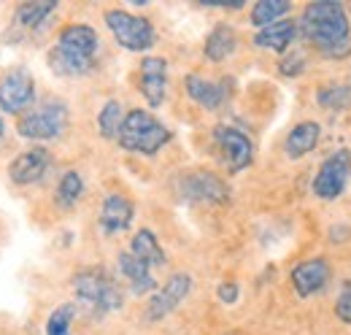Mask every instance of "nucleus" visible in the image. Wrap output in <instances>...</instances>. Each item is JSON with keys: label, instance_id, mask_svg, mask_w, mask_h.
Masks as SVG:
<instances>
[{"label": "nucleus", "instance_id": "1", "mask_svg": "<svg viewBox=\"0 0 351 335\" xmlns=\"http://www.w3.org/2000/svg\"><path fill=\"white\" fill-rule=\"evenodd\" d=\"M298 30L327 57H346L351 51V27L346 8L338 0H319L306 5Z\"/></svg>", "mask_w": 351, "mask_h": 335}, {"label": "nucleus", "instance_id": "2", "mask_svg": "<svg viewBox=\"0 0 351 335\" xmlns=\"http://www.w3.org/2000/svg\"><path fill=\"white\" fill-rule=\"evenodd\" d=\"M97 49H100L97 30L84 25V22H73V25H65L60 30L54 46L46 54V62H49L54 76L79 79V76H87L95 68Z\"/></svg>", "mask_w": 351, "mask_h": 335}, {"label": "nucleus", "instance_id": "3", "mask_svg": "<svg viewBox=\"0 0 351 335\" xmlns=\"http://www.w3.org/2000/svg\"><path fill=\"white\" fill-rule=\"evenodd\" d=\"M171 138H173V132L162 125L152 111L130 108L125 114L122 127H119L117 143L125 152H135V154H143V157H154Z\"/></svg>", "mask_w": 351, "mask_h": 335}, {"label": "nucleus", "instance_id": "4", "mask_svg": "<svg viewBox=\"0 0 351 335\" xmlns=\"http://www.w3.org/2000/svg\"><path fill=\"white\" fill-rule=\"evenodd\" d=\"M76 305H87L95 316H106L122 308V290L103 268H82L71 279Z\"/></svg>", "mask_w": 351, "mask_h": 335}, {"label": "nucleus", "instance_id": "5", "mask_svg": "<svg viewBox=\"0 0 351 335\" xmlns=\"http://www.w3.org/2000/svg\"><path fill=\"white\" fill-rule=\"evenodd\" d=\"M65 130H68V106L54 97L16 117V132L27 141H54Z\"/></svg>", "mask_w": 351, "mask_h": 335}, {"label": "nucleus", "instance_id": "6", "mask_svg": "<svg viewBox=\"0 0 351 335\" xmlns=\"http://www.w3.org/2000/svg\"><path fill=\"white\" fill-rule=\"evenodd\" d=\"M106 25L117 43L128 51H146L154 46V27L146 16L130 14L125 8H108L106 11Z\"/></svg>", "mask_w": 351, "mask_h": 335}, {"label": "nucleus", "instance_id": "7", "mask_svg": "<svg viewBox=\"0 0 351 335\" xmlns=\"http://www.w3.org/2000/svg\"><path fill=\"white\" fill-rule=\"evenodd\" d=\"M33 103H36V76L22 65L8 68L0 76V108L14 117H22L25 111L33 108Z\"/></svg>", "mask_w": 351, "mask_h": 335}, {"label": "nucleus", "instance_id": "8", "mask_svg": "<svg viewBox=\"0 0 351 335\" xmlns=\"http://www.w3.org/2000/svg\"><path fill=\"white\" fill-rule=\"evenodd\" d=\"M349 178H351V152L349 149H341V152L330 154L322 163L316 178H313V195L322 198V200H335L346 189Z\"/></svg>", "mask_w": 351, "mask_h": 335}, {"label": "nucleus", "instance_id": "9", "mask_svg": "<svg viewBox=\"0 0 351 335\" xmlns=\"http://www.w3.org/2000/svg\"><path fill=\"white\" fill-rule=\"evenodd\" d=\"M178 198L186 203H227L230 187L214 173H186L178 178Z\"/></svg>", "mask_w": 351, "mask_h": 335}, {"label": "nucleus", "instance_id": "10", "mask_svg": "<svg viewBox=\"0 0 351 335\" xmlns=\"http://www.w3.org/2000/svg\"><path fill=\"white\" fill-rule=\"evenodd\" d=\"M214 141H217V146H219L221 163L227 165L230 173H238V170L252 165V160H254V146H252L249 135L241 132L238 127L219 125L214 130Z\"/></svg>", "mask_w": 351, "mask_h": 335}, {"label": "nucleus", "instance_id": "11", "mask_svg": "<svg viewBox=\"0 0 351 335\" xmlns=\"http://www.w3.org/2000/svg\"><path fill=\"white\" fill-rule=\"evenodd\" d=\"M192 292V276L189 273H173L162 287H157L152 300H149V308H146V319L149 322H160L165 319L168 314H173L176 308L184 303V297Z\"/></svg>", "mask_w": 351, "mask_h": 335}, {"label": "nucleus", "instance_id": "12", "mask_svg": "<svg viewBox=\"0 0 351 335\" xmlns=\"http://www.w3.org/2000/svg\"><path fill=\"white\" fill-rule=\"evenodd\" d=\"M51 168V154L46 152L44 146H33V149H25L19 152L11 165H8V178L19 187H30V184H38L46 176V170Z\"/></svg>", "mask_w": 351, "mask_h": 335}, {"label": "nucleus", "instance_id": "13", "mask_svg": "<svg viewBox=\"0 0 351 335\" xmlns=\"http://www.w3.org/2000/svg\"><path fill=\"white\" fill-rule=\"evenodd\" d=\"M330 276H332L330 262L324 257H313L292 268V287L300 297H311L330 284Z\"/></svg>", "mask_w": 351, "mask_h": 335}, {"label": "nucleus", "instance_id": "14", "mask_svg": "<svg viewBox=\"0 0 351 335\" xmlns=\"http://www.w3.org/2000/svg\"><path fill=\"white\" fill-rule=\"evenodd\" d=\"M141 95L152 108L165 103L168 95V62L162 57H146L141 62Z\"/></svg>", "mask_w": 351, "mask_h": 335}, {"label": "nucleus", "instance_id": "15", "mask_svg": "<svg viewBox=\"0 0 351 335\" xmlns=\"http://www.w3.org/2000/svg\"><path fill=\"white\" fill-rule=\"evenodd\" d=\"M132 216H135V206L130 203V198L125 195H108L103 200V209H100V227L106 235H117V233H125L132 224Z\"/></svg>", "mask_w": 351, "mask_h": 335}, {"label": "nucleus", "instance_id": "16", "mask_svg": "<svg viewBox=\"0 0 351 335\" xmlns=\"http://www.w3.org/2000/svg\"><path fill=\"white\" fill-rule=\"evenodd\" d=\"M184 86H186V95L208 111L221 108L227 100V82H211V79H203L197 73H189L184 79Z\"/></svg>", "mask_w": 351, "mask_h": 335}, {"label": "nucleus", "instance_id": "17", "mask_svg": "<svg viewBox=\"0 0 351 335\" xmlns=\"http://www.w3.org/2000/svg\"><path fill=\"white\" fill-rule=\"evenodd\" d=\"M117 268H119V273L128 279V284H130V290L135 294H146L157 290V281H154V276H152V268H149L146 262L135 259L130 251H122V254L117 257Z\"/></svg>", "mask_w": 351, "mask_h": 335}, {"label": "nucleus", "instance_id": "18", "mask_svg": "<svg viewBox=\"0 0 351 335\" xmlns=\"http://www.w3.org/2000/svg\"><path fill=\"white\" fill-rule=\"evenodd\" d=\"M295 36H298V22L281 19V22H273L263 30H257L254 43L260 49H270V51H287L289 43L295 41Z\"/></svg>", "mask_w": 351, "mask_h": 335}, {"label": "nucleus", "instance_id": "19", "mask_svg": "<svg viewBox=\"0 0 351 335\" xmlns=\"http://www.w3.org/2000/svg\"><path fill=\"white\" fill-rule=\"evenodd\" d=\"M319 135H322V127L316 125V122H300V125H295L289 130L287 141H284L287 157L298 160V157H303L308 152H313L316 143H319Z\"/></svg>", "mask_w": 351, "mask_h": 335}, {"label": "nucleus", "instance_id": "20", "mask_svg": "<svg viewBox=\"0 0 351 335\" xmlns=\"http://www.w3.org/2000/svg\"><path fill=\"white\" fill-rule=\"evenodd\" d=\"M235 49H238V36H235V30H232L230 25H217V27L208 33V38H206L203 54H206L211 62H221V60H227Z\"/></svg>", "mask_w": 351, "mask_h": 335}, {"label": "nucleus", "instance_id": "21", "mask_svg": "<svg viewBox=\"0 0 351 335\" xmlns=\"http://www.w3.org/2000/svg\"><path fill=\"white\" fill-rule=\"evenodd\" d=\"M130 254L135 257V259L146 262L149 268H160V265H165V251H162L160 241H157V235H154L152 230H138V233L132 235Z\"/></svg>", "mask_w": 351, "mask_h": 335}, {"label": "nucleus", "instance_id": "22", "mask_svg": "<svg viewBox=\"0 0 351 335\" xmlns=\"http://www.w3.org/2000/svg\"><path fill=\"white\" fill-rule=\"evenodd\" d=\"M54 11H57V3H54V0L22 3V5L16 8V27L36 33V30H41L46 22H49V16H51Z\"/></svg>", "mask_w": 351, "mask_h": 335}, {"label": "nucleus", "instance_id": "23", "mask_svg": "<svg viewBox=\"0 0 351 335\" xmlns=\"http://www.w3.org/2000/svg\"><path fill=\"white\" fill-rule=\"evenodd\" d=\"M84 195V178L79 170H65L60 176V184H57V192H54V200L60 209H73Z\"/></svg>", "mask_w": 351, "mask_h": 335}, {"label": "nucleus", "instance_id": "24", "mask_svg": "<svg viewBox=\"0 0 351 335\" xmlns=\"http://www.w3.org/2000/svg\"><path fill=\"white\" fill-rule=\"evenodd\" d=\"M289 11H292V3H287V0H260L252 8V22H254V27L263 30L273 22H281Z\"/></svg>", "mask_w": 351, "mask_h": 335}, {"label": "nucleus", "instance_id": "25", "mask_svg": "<svg viewBox=\"0 0 351 335\" xmlns=\"http://www.w3.org/2000/svg\"><path fill=\"white\" fill-rule=\"evenodd\" d=\"M125 114H128V111H125V106H122L119 100H108V103L100 108V114H97V130H100V135L117 141L119 127L125 122Z\"/></svg>", "mask_w": 351, "mask_h": 335}, {"label": "nucleus", "instance_id": "26", "mask_svg": "<svg viewBox=\"0 0 351 335\" xmlns=\"http://www.w3.org/2000/svg\"><path fill=\"white\" fill-rule=\"evenodd\" d=\"M79 314V305L76 303H62L57 305L49 319H46V335H73V319Z\"/></svg>", "mask_w": 351, "mask_h": 335}, {"label": "nucleus", "instance_id": "27", "mask_svg": "<svg viewBox=\"0 0 351 335\" xmlns=\"http://www.w3.org/2000/svg\"><path fill=\"white\" fill-rule=\"evenodd\" d=\"M316 100H319L324 108H330V111H341V108L351 106V89L346 84H332V86L319 89Z\"/></svg>", "mask_w": 351, "mask_h": 335}, {"label": "nucleus", "instance_id": "28", "mask_svg": "<svg viewBox=\"0 0 351 335\" xmlns=\"http://www.w3.org/2000/svg\"><path fill=\"white\" fill-rule=\"evenodd\" d=\"M335 314H338V319H343V322H349L351 325V281H346V287H343L341 294H338Z\"/></svg>", "mask_w": 351, "mask_h": 335}, {"label": "nucleus", "instance_id": "29", "mask_svg": "<svg viewBox=\"0 0 351 335\" xmlns=\"http://www.w3.org/2000/svg\"><path fill=\"white\" fill-rule=\"evenodd\" d=\"M303 65H306V57L303 54H292V57H287L281 62V73L284 76H298V73H303Z\"/></svg>", "mask_w": 351, "mask_h": 335}, {"label": "nucleus", "instance_id": "30", "mask_svg": "<svg viewBox=\"0 0 351 335\" xmlns=\"http://www.w3.org/2000/svg\"><path fill=\"white\" fill-rule=\"evenodd\" d=\"M238 294H241V290H238V284H235V281H224V284H219V300L221 303L232 305V303L238 300Z\"/></svg>", "mask_w": 351, "mask_h": 335}, {"label": "nucleus", "instance_id": "31", "mask_svg": "<svg viewBox=\"0 0 351 335\" xmlns=\"http://www.w3.org/2000/svg\"><path fill=\"white\" fill-rule=\"evenodd\" d=\"M197 3L211 8H243V0H197Z\"/></svg>", "mask_w": 351, "mask_h": 335}, {"label": "nucleus", "instance_id": "32", "mask_svg": "<svg viewBox=\"0 0 351 335\" xmlns=\"http://www.w3.org/2000/svg\"><path fill=\"white\" fill-rule=\"evenodd\" d=\"M3 138H5V119L0 117V141H3Z\"/></svg>", "mask_w": 351, "mask_h": 335}]
</instances>
